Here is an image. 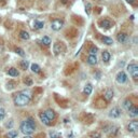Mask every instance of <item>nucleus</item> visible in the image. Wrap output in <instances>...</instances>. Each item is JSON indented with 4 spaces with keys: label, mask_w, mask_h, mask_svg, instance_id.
Here are the masks:
<instances>
[{
    "label": "nucleus",
    "mask_w": 138,
    "mask_h": 138,
    "mask_svg": "<svg viewBox=\"0 0 138 138\" xmlns=\"http://www.w3.org/2000/svg\"><path fill=\"white\" fill-rule=\"evenodd\" d=\"M126 1H127V2H130V3H133V2L135 1V0H126Z\"/></svg>",
    "instance_id": "4c0bfd02"
},
{
    "label": "nucleus",
    "mask_w": 138,
    "mask_h": 138,
    "mask_svg": "<svg viewBox=\"0 0 138 138\" xmlns=\"http://www.w3.org/2000/svg\"><path fill=\"white\" fill-rule=\"evenodd\" d=\"M34 129H36V124H34V121L32 118H28L27 120L22 122V124H21V131L25 135L32 134L34 132Z\"/></svg>",
    "instance_id": "f03ea898"
},
{
    "label": "nucleus",
    "mask_w": 138,
    "mask_h": 138,
    "mask_svg": "<svg viewBox=\"0 0 138 138\" xmlns=\"http://www.w3.org/2000/svg\"><path fill=\"white\" fill-rule=\"evenodd\" d=\"M15 52H16L19 56H25V52L23 51V49H21V48H16V49H15Z\"/></svg>",
    "instance_id": "473e14b6"
},
{
    "label": "nucleus",
    "mask_w": 138,
    "mask_h": 138,
    "mask_svg": "<svg viewBox=\"0 0 138 138\" xmlns=\"http://www.w3.org/2000/svg\"><path fill=\"white\" fill-rule=\"evenodd\" d=\"M98 24H99L100 27L105 28V29H109V28H111V27L113 26V23H112L110 19H107V18H105V19H100V21L98 22Z\"/></svg>",
    "instance_id": "39448f33"
},
{
    "label": "nucleus",
    "mask_w": 138,
    "mask_h": 138,
    "mask_svg": "<svg viewBox=\"0 0 138 138\" xmlns=\"http://www.w3.org/2000/svg\"><path fill=\"white\" fill-rule=\"evenodd\" d=\"M39 118H40L41 122L44 123L45 125H48V126H51V125H52V121H50V120L47 118V116L44 114V112H40V113H39Z\"/></svg>",
    "instance_id": "9b49d317"
},
{
    "label": "nucleus",
    "mask_w": 138,
    "mask_h": 138,
    "mask_svg": "<svg viewBox=\"0 0 138 138\" xmlns=\"http://www.w3.org/2000/svg\"><path fill=\"white\" fill-rule=\"evenodd\" d=\"M82 120H83V122L85 124H91V123H93V121H94V117L92 116V114H85Z\"/></svg>",
    "instance_id": "f3484780"
},
{
    "label": "nucleus",
    "mask_w": 138,
    "mask_h": 138,
    "mask_svg": "<svg viewBox=\"0 0 138 138\" xmlns=\"http://www.w3.org/2000/svg\"><path fill=\"white\" fill-rule=\"evenodd\" d=\"M51 138H62V136L61 134L54 132V133H51Z\"/></svg>",
    "instance_id": "72a5a7b5"
},
{
    "label": "nucleus",
    "mask_w": 138,
    "mask_h": 138,
    "mask_svg": "<svg viewBox=\"0 0 138 138\" xmlns=\"http://www.w3.org/2000/svg\"><path fill=\"white\" fill-rule=\"evenodd\" d=\"M129 114H130V117H132V118H136L138 116V108L136 106H132L129 109Z\"/></svg>",
    "instance_id": "2eb2a0df"
},
{
    "label": "nucleus",
    "mask_w": 138,
    "mask_h": 138,
    "mask_svg": "<svg viewBox=\"0 0 138 138\" xmlns=\"http://www.w3.org/2000/svg\"><path fill=\"white\" fill-rule=\"evenodd\" d=\"M90 138H101V134L99 132H91L88 134Z\"/></svg>",
    "instance_id": "b1692460"
},
{
    "label": "nucleus",
    "mask_w": 138,
    "mask_h": 138,
    "mask_svg": "<svg viewBox=\"0 0 138 138\" xmlns=\"http://www.w3.org/2000/svg\"><path fill=\"white\" fill-rule=\"evenodd\" d=\"M19 37L23 39V40H28L29 38H30V36H29V33L27 32V31H24V30H23V31H21L19 32Z\"/></svg>",
    "instance_id": "4be33fe9"
},
{
    "label": "nucleus",
    "mask_w": 138,
    "mask_h": 138,
    "mask_svg": "<svg viewBox=\"0 0 138 138\" xmlns=\"http://www.w3.org/2000/svg\"><path fill=\"white\" fill-rule=\"evenodd\" d=\"M28 62L27 61H22L21 63H19V66H21V68L23 69V70H26V69L28 68Z\"/></svg>",
    "instance_id": "c85d7f7f"
},
{
    "label": "nucleus",
    "mask_w": 138,
    "mask_h": 138,
    "mask_svg": "<svg viewBox=\"0 0 138 138\" xmlns=\"http://www.w3.org/2000/svg\"><path fill=\"white\" fill-rule=\"evenodd\" d=\"M138 130V121H132L127 125V131L131 133H135Z\"/></svg>",
    "instance_id": "1a4fd4ad"
},
{
    "label": "nucleus",
    "mask_w": 138,
    "mask_h": 138,
    "mask_svg": "<svg viewBox=\"0 0 138 138\" xmlns=\"http://www.w3.org/2000/svg\"><path fill=\"white\" fill-rule=\"evenodd\" d=\"M97 51H98V49L96 48V47H91L90 49H88V53H90V55H96V53H97Z\"/></svg>",
    "instance_id": "c756f323"
},
{
    "label": "nucleus",
    "mask_w": 138,
    "mask_h": 138,
    "mask_svg": "<svg viewBox=\"0 0 138 138\" xmlns=\"http://www.w3.org/2000/svg\"><path fill=\"white\" fill-rule=\"evenodd\" d=\"M7 73H8L9 76H11V77H17V76L19 75V72L17 71L16 68H10L9 70L7 71Z\"/></svg>",
    "instance_id": "a211bd4d"
},
{
    "label": "nucleus",
    "mask_w": 138,
    "mask_h": 138,
    "mask_svg": "<svg viewBox=\"0 0 138 138\" xmlns=\"http://www.w3.org/2000/svg\"><path fill=\"white\" fill-rule=\"evenodd\" d=\"M24 83H25L26 85H31V84H32L31 78H30V77H25V78H24Z\"/></svg>",
    "instance_id": "7c9ffc66"
},
{
    "label": "nucleus",
    "mask_w": 138,
    "mask_h": 138,
    "mask_svg": "<svg viewBox=\"0 0 138 138\" xmlns=\"http://www.w3.org/2000/svg\"><path fill=\"white\" fill-rule=\"evenodd\" d=\"M112 98H113V91H112V90H107L106 93L104 94V99H105V100L108 102V101H110Z\"/></svg>",
    "instance_id": "4468645a"
},
{
    "label": "nucleus",
    "mask_w": 138,
    "mask_h": 138,
    "mask_svg": "<svg viewBox=\"0 0 138 138\" xmlns=\"http://www.w3.org/2000/svg\"><path fill=\"white\" fill-rule=\"evenodd\" d=\"M127 70H129L130 73L132 75L133 79L136 81V80L138 79V66H137L136 64H130V65L127 66Z\"/></svg>",
    "instance_id": "7ed1b4c3"
},
{
    "label": "nucleus",
    "mask_w": 138,
    "mask_h": 138,
    "mask_svg": "<svg viewBox=\"0 0 138 138\" xmlns=\"http://www.w3.org/2000/svg\"><path fill=\"white\" fill-rule=\"evenodd\" d=\"M121 116V110L118 108V107H114L110 110L109 112V117L110 118H119Z\"/></svg>",
    "instance_id": "6e6552de"
},
{
    "label": "nucleus",
    "mask_w": 138,
    "mask_h": 138,
    "mask_svg": "<svg viewBox=\"0 0 138 138\" xmlns=\"http://www.w3.org/2000/svg\"><path fill=\"white\" fill-rule=\"evenodd\" d=\"M133 106V102H132V100H130V99H126L125 101H124V108L125 109H130L131 107Z\"/></svg>",
    "instance_id": "cd10ccee"
},
{
    "label": "nucleus",
    "mask_w": 138,
    "mask_h": 138,
    "mask_svg": "<svg viewBox=\"0 0 138 138\" xmlns=\"http://www.w3.org/2000/svg\"><path fill=\"white\" fill-rule=\"evenodd\" d=\"M43 26H44V23H43V22H41V21H34L32 28H33L34 30H39V29L43 28Z\"/></svg>",
    "instance_id": "dca6fc26"
},
{
    "label": "nucleus",
    "mask_w": 138,
    "mask_h": 138,
    "mask_svg": "<svg viewBox=\"0 0 138 138\" xmlns=\"http://www.w3.org/2000/svg\"><path fill=\"white\" fill-rule=\"evenodd\" d=\"M41 42H42V44H44V45H47V47H48V45H50V44H51V39H50L49 37L45 36V37H43V38H42Z\"/></svg>",
    "instance_id": "bb28decb"
},
{
    "label": "nucleus",
    "mask_w": 138,
    "mask_h": 138,
    "mask_svg": "<svg viewBox=\"0 0 138 138\" xmlns=\"http://www.w3.org/2000/svg\"><path fill=\"white\" fill-rule=\"evenodd\" d=\"M63 50H64V48H63V44H62V43H60V42H56V43L54 44V47H53V51H54V54H55V55H58V54H61V53L63 52Z\"/></svg>",
    "instance_id": "9d476101"
},
{
    "label": "nucleus",
    "mask_w": 138,
    "mask_h": 138,
    "mask_svg": "<svg viewBox=\"0 0 138 138\" xmlns=\"http://www.w3.org/2000/svg\"><path fill=\"white\" fill-rule=\"evenodd\" d=\"M127 81V76L124 71H120L118 75H117V82L120 83V84H123Z\"/></svg>",
    "instance_id": "423d86ee"
},
{
    "label": "nucleus",
    "mask_w": 138,
    "mask_h": 138,
    "mask_svg": "<svg viewBox=\"0 0 138 138\" xmlns=\"http://www.w3.org/2000/svg\"><path fill=\"white\" fill-rule=\"evenodd\" d=\"M87 63L90 65H96L97 64V58H96V55H90L87 57Z\"/></svg>",
    "instance_id": "6ab92c4d"
},
{
    "label": "nucleus",
    "mask_w": 138,
    "mask_h": 138,
    "mask_svg": "<svg viewBox=\"0 0 138 138\" xmlns=\"http://www.w3.org/2000/svg\"><path fill=\"white\" fill-rule=\"evenodd\" d=\"M102 42L105 43V44H107V45H111L112 43H113V40L111 39V38H109V37H102Z\"/></svg>",
    "instance_id": "393cba45"
},
{
    "label": "nucleus",
    "mask_w": 138,
    "mask_h": 138,
    "mask_svg": "<svg viewBox=\"0 0 138 138\" xmlns=\"http://www.w3.org/2000/svg\"><path fill=\"white\" fill-rule=\"evenodd\" d=\"M24 138H32V137H29V136H25Z\"/></svg>",
    "instance_id": "58836bf2"
},
{
    "label": "nucleus",
    "mask_w": 138,
    "mask_h": 138,
    "mask_svg": "<svg viewBox=\"0 0 138 138\" xmlns=\"http://www.w3.org/2000/svg\"><path fill=\"white\" fill-rule=\"evenodd\" d=\"M31 70H32V72H34V73H39L40 70H41V68H40L39 65H37V64H32V65H31Z\"/></svg>",
    "instance_id": "5701e85b"
},
{
    "label": "nucleus",
    "mask_w": 138,
    "mask_h": 138,
    "mask_svg": "<svg viewBox=\"0 0 138 138\" xmlns=\"http://www.w3.org/2000/svg\"><path fill=\"white\" fill-rule=\"evenodd\" d=\"M107 133L110 138H114L117 136V134L119 133V127H117V126H110L109 130L107 131Z\"/></svg>",
    "instance_id": "0eeeda50"
},
{
    "label": "nucleus",
    "mask_w": 138,
    "mask_h": 138,
    "mask_svg": "<svg viewBox=\"0 0 138 138\" xmlns=\"http://www.w3.org/2000/svg\"><path fill=\"white\" fill-rule=\"evenodd\" d=\"M6 117V110L3 108H0V121L3 120Z\"/></svg>",
    "instance_id": "2f4dec72"
},
{
    "label": "nucleus",
    "mask_w": 138,
    "mask_h": 138,
    "mask_svg": "<svg viewBox=\"0 0 138 138\" xmlns=\"http://www.w3.org/2000/svg\"><path fill=\"white\" fill-rule=\"evenodd\" d=\"M36 138H45V134L44 133H40L36 136Z\"/></svg>",
    "instance_id": "e433bc0d"
},
{
    "label": "nucleus",
    "mask_w": 138,
    "mask_h": 138,
    "mask_svg": "<svg viewBox=\"0 0 138 138\" xmlns=\"http://www.w3.org/2000/svg\"><path fill=\"white\" fill-rule=\"evenodd\" d=\"M85 11H86V13L90 15V13H91V4H90V3L86 4V7H85Z\"/></svg>",
    "instance_id": "c9c22d12"
},
{
    "label": "nucleus",
    "mask_w": 138,
    "mask_h": 138,
    "mask_svg": "<svg viewBox=\"0 0 138 138\" xmlns=\"http://www.w3.org/2000/svg\"><path fill=\"white\" fill-rule=\"evenodd\" d=\"M30 98H31V95L28 91L21 92V93L16 94V96L14 97V104L16 106H25L30 101Z\"/></svg>",
    "instance_id": "f257e3e1"
},
{
    "label": "nucleus",
    "mask_w": 138,
    "mask_h": 138,
    "mask_svg": "<svg viewBox=\"0 0 138 138\" xmlns=\"http://www.w3.org/2000/svg\"><path fill=\"white\" fill-rule=\"evenodd\" d=\"M101 57H102V61H104V62L108 63V62L110 61V53H109L108 51H104Z\"/></svg>",
    "instance_id": "412c9836"
},
{
    "label": "nucleus",
    "mask_w": 138,
    "mask_h": 138,
    "mask_svg": "<svg viewBox=\"0 0 138 138\" xmlns=\"http://www.w3.org/2000/svg\"><path fill=\"white\" fill-rule=\"evenodd\" d=\"M7 85H8V88H13L14 85H16V83H15V82H12V81H10Z\"/></svg>",
    "instance_id": "f704fd0d"
},
{
    "label": "nucleus",
    "mask_w": 138,
    "mask_h": 138,
    "mask_svg": "<svg viewBox=\"0 0 138 138\" xmlns=\"http://www.w3.org/2000/svg\"><path fill=\"white\" fill-rule=\"evenodd\" d=\"M63 26H64V21L61 19V18H55V19H53L52 23H51V27H52V29L55 30V31L60 30Z\"/></svg>",
    "instance_id": "20e7f679"
},
{
    "label": "nucleus",
    "mask_w": 138,
    "mask_h": 138,
    "mask_svg": "<svg viewBox=\"0 0 138 138\" xmlns=\"http://www.w3.org/2000/svg\"><path fill=\"white\" fill-rule=\"evenodd\" d=\"M16 136H17L16 131H11L6 135V138H16Z\"/></svg>",
    "instance_id": "a878e982"
},
{
    "label": "nucleus",
    "mask_w": 138,
    "mask_h": 138,
    "mask_svg": "<svg viewBox=\"0 0 138 138\" xmlns=\"http://www.w3.org/2000/svg\"><path fill=\"white\" fill-rule=\"evenodd\" d=\"M117 40H118V42H120V43H125L126 41L129 40V37H127V34H126V33L120 32L118 36H117Z\"/></svg>",
    "instance_id": "f8f14e48"
},
{
    "label": "nucleus",
    "mask_w": 138,
    "mask_h": 138,
    "mask_svg": "<svg viewBox=\"0 0 138 138\" xmlns=\"http://www.w3.org/2000/svg\"><path fill=\"white\" fill-rule=\"evenodd\" d=\"M92 90H93V86H92L91 83H87L85 86H84V90H83V93L85 95H90L92 93Z\"/></svg>",
    "instance_id": "aec40b11"
},
{
    "label": "nucleus",
    "mask_w": 138,
    "mask_h": 138,
    "mask_svg": "<svg viewBox=\"0 0 138 138\" xmlns=\"http://www.w3.org/2000/svg\"><path fill=\"white\" fill-rule=\"evenodd\" d=\"M44 114L47 116V118H48L50 121H54L55 118H56V114H55L54 110H52V109H48L47 111L44 112Z\"/></svg>",
    "instance_id": "ddd939ff"
}]
</instances>
